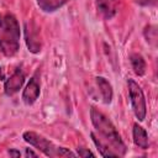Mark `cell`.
<instances>
[{"label":"cell","instance_id":"cell-1","mask_svg":"<svg viewBox=\"0 0 158 158\" xmlns=\"http://www.w3.org/2000/svg\"><path fill=\"white\" fill-rule=\"evenodd\" d=\"M90 118H91L93 126L99 132V135L109 143L110 148L117 156H125L127 147L123 143L120 133L117 132V130L114 126V123L111 122V120L94 106L90 107Z\"/></svg>","mask_w":158,"mask_h":158},{"label":"cell","instance_id":"cell-2","mask_svg":"<svg viewBox=\"0 0 158 158\" xmlns=\"http://www.w3.org/2000/svg\"><path fill=\"white\" fill-rule=\"evenodd\" d=\"M20 48V25L16 17L0 12V49L4 56L12 57Z\"/></svg>","mask_w":158,"mask_h":158},{"label":"cell","instance_id":"cell-3","mask_svg":"<svg viewBox=\"0 0 158 158\" xmlns=\"http://www.w3.org/2000/svg\"><path fill=\"white\" fill-rule=\"evenodd\" d=\"M127 85H128V94H130V99H131L135 116L138 118V121H143L146 118V114H147V105H146L144 94H143L141 86L133 79H128Z\"/></svg>","mask_w":158,"mask_h":158},{"label":"cell","instance_id":"cell-4","mask_svg":"<svg viewBox=\"0 0 158 158\" xmlns=\"http://www.w3.org/2000/svg\"><path fill=\"white\" fill-rule=\"evenodd\" d=\"M22 138L30 143L31 146L36 147L38 151H41L47 157H58V147L54 146L51 141L44 138L43 136L33 132V131H26L22 135Z\"/></svg>","mask_w":158,"mask_h":158},{"label":"cell","instance_id":"cell-5","mask_svg":"<svg viewBox=\"0 0 158 158\" xmlns=\"http://www.w3.org/2000/svg\"><path fill=\"white\" fill-rule=\"evenodd\" d=\"M25 41L27 48L31 53H40L42 49V40H41V28L33 20H27L23 25Z\"/></svg>","mask_w":158,"mask_h":158},{"label":"cell","instance_id":"cell-6","mask_svg":"<svg viewBox=\"0 0 158 158\" xmlns=\"http://www.w3.org/2000/svg\"><path fill=\"white\" fill-rule=\"evenodd\" d=\"M25 83V73L22 72L21 68H17L12 75L10 78H7L4 83V91H5V95L7 96H11L14 94H16L21 86L23 85Z\"/></svg>","mask_w":158,"mask_h":158},{"label":"cell","instance_id":"cell-7","mask_svg":"<svg viewBox=\"0 0 158 158\" xmlns=\"http://www.w3.org/2000/svg\"><path fill=\"white\" fill-rule=\"evenodd\" d=\"M41 93V86H40V79H38V73H36L35 75H32V78L30 79L28 84L26 85V88L23 89L22 93V101L26 105H32L40 96Z\"/></svg>","mask_w":158,"mask_h":158},{"label":"cell","instance_id":"cell-8","mask_svg":"<svg viewBox=\"0 0 158 158\" xmlns=\"http://www.w3.org/2000/svg\"><path fill=\"white\" fill-rule=\"evenodd\" d=\"M117 4H118V0H96L98 14L102 19L110 20L117 12Z\"/></svg>","mask_w":158,"mask_h":158},{"label":"cell","instance_id":"cell-9","mask_svg":"<svg viewBox=\"0 0 158 158\" xmlns=\"http://www.w3.org/2000/svg\"><path fill=\"white\" fill-rule=\"evenodd\" d=\"M132 136H133V142L135 144L141 148V149H147L149 147V141H148V135L146 132V130L139 126L138 123L133 125V130H132Z\"/></svg>","mask_w":158,"mask_h":158},{"label":"cell","instance_id":"cell-10","mask_svg":"<svg viewBox=\"0 0 158 158\" xmlns=\"http://www.w3.org/2000/svg\"><path fill=\"white\" fill-rule=\"evenodd\" d=\"M96 84L99 86V90L101 93V96H102V100L105 104H110L112 101V96H114V93H112V86L111 84L102 77H96Z\"/></svg>","mask_w":158,"mask_h":158},{"label":"cell","instance_id":"cell-11","mask_svg":"<svg viewBox=\"0 0 158 158\" xmlns=\"http://www.w3.org/2000/svg\"><path fill=\"white\" fill-rule=\"evenodd\" d=\"M130 62H131V65H132L133 72H135L138 77L144 75L147 64H146V60L143 59V57H142L141 54H138V53H132V54L130 56Z\"/></svg>","mask_w":158,"mask_h":158},{"label":"cell","instance_id":"cell-12","mask_svg":"<svg viewBox=\"0 0 158 158\" xmlns=\"http://www.w3.org/2000/svg\"><path fill=\"white\" fill-rule=\"evenodd\" d=\"M69 1L70 0H37V4L44 12H54Z\"/></svg>","mask_w":158,"mask_h":158},{"label":"cell","instance_id":"cell-13","mask_svg":"<svg viewBox=\"0 0 158 158\" xmlns=\"http://www.w3.org/2000/svg\"><path fill=\"white\" fill-rule=\"evenodd\" d=\"M90 136H91V138H93V142H94L95 146L98 147V151H99L100 156H102V157H118V156L110 148V146L106 144V143H104L100 138H98L94 132H91Z\"/></svg>","mask_w":158,"mask_h":158},{"label":"cell","instance_id":"cell-14","mask_svg":"<svg viewBox=\"0 0 158 158\" xmlns=\"http://www.w3.org/2000/svg\"><path fill=\"white\" fill-rule=\"evenodd\" d=\"M151 33L148 35V33H144V37H146V40H147V42H151V43H156V40H157V30H156V27L154 26H147L146 27Z\"/></svg>","mask_w":158,"mask_h":158},{"label":"cell","instance_id":"cell-15","mask_svg":"<svg viewBox=\"0 0 158 158\" xmlns=\"http://www.w3.org/2000/svg\"><path fill=\"white\" fill-rule=\"evenodd\" d=\"M77 154L64 147H58V157H75Z\"/></svg>","mask_w":158,"mask_h":158},{"label":"cell","instance_id":"cell-16","mask_svg":"<svg viewBox=\"0 0 158 158\" xmlns=\"http://www.w3.org/2000/svg\"><path fill=\"white\" fill-rule=\"evenodd\" d=\"M78 156L79 157H94L95 154L93 153V152H90V151H88V149H85V148H83V147H79L78 148Z\"/></svg>","mask_w":158,"mask_h":158},{"label":"cell","instance_id":"cell-17","mask_svg":"<svg viewBox=\"0 0 158 158\" xmlns=\"http://www.w3.org/2000/svg\"><path fill=\"white\" fill-rule=\"evenodd\" d=\"M25 156H26V157H37V153H35V152L31 151L30 148H26V151H25Z\"/></svg>","mask_w":158,"mask_h":158},{"label":"cell","instance_id":"cell-18","mask_svg":"<svg viewBox=\"0 0 158 158\" xmlns=\"http://www.w3.org/2000/svg\"><path fill=\"white\" fill-rule=\"evenodd\" d=\"M7 153H9L10 156H12V157H20V156H21V153H20L19 151H16V149H9Z\"/></svg>","mask_w":158,"mask_h":158},{"label":"cell","instance_id":"cell-19","mask_svg":"<svg viewBox=\"0 0 158 158\" xmlns=\"http://www.w3.org/2000/svg\"><path fill=\"white\" fill-rule=\"evenodd\" d=\"M4 79H5V74H4L2 68H0V80H4Z\"/></svg>","mask_w":158,"mask_h":158}]
</instances>
